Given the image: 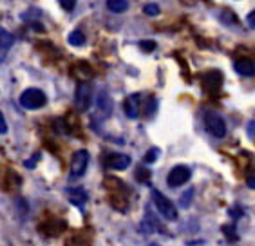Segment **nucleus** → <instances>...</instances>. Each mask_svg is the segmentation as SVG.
Listing matches in <instances>:
<instances>
[{
  "instance_id": "nucleus-11",
  "label": "nucleus",
  "mask_w": 255,
  "mask_h": 246,
  "mask_svg": "<svg viewBox=\"0 0 255 246\" xmlns=\"http://www.w3.org/2000/svg\"><path fill=\"white\" fill-rule=\"evenodd\" d=\"M236 71L241 76H254L255 74V62L250 58H241L236 62Z\"/></svg>"
},
{
  "instance_id": "nucleus-20",
  "label": "nucleus",
  "mask_w": 255,
  "mask_h": 246,
  "mask_svg": "<svg viewBox=\"0 0 255 246\" xmlns=\"http://www.w3.org/2000/svg\"><path fill=\"white\" fill-rule=\"evenodd\" d=\"M58 2H60V5H62L65 11H71L74 5H76V0H58Z\"/></svg>"
},
{
  "instance_id": "nucleus-9",
  "label": "nucleus",
  "mask_w": 255,
  "mask_h": 246,
  "mask_svg": "<svg viewBox=\"0 0 255 246\" xmlns=\"http://www.w3.org/2000/svg\"><path fill=\"white\" fill-rule=\"evenodd\" d=\"M96 107H98V113L102 118H107L113 114V100L109 98V94L105 91L98 94V98H96Z\"/></svg>"
},
{
  "instance_id": "nucleus-8",
  "label": "nucleus",
  "mask_w": 255,
  "mask_h": 246,
  "mask_svg": "<svg viewBox=\"0 0 255 246\" xmlns=\"http://www.w3.org/2000/svg\"><path fill=\"white\" fill-rule=\"evenodd\" d=\"M128 165H130V156H127V154H111L105 159V167L114 168V170H123Z\"/></svg>"
},
{
  "instance_id": "nucleus-19",
  "label": "nucleus",
  "mask_w": 255,
  "mask_h": 246,
  "mask_svg": "<svg viewBox=\"0 0 255 246\" xmlns=\"http://www.w3.org/2000/svg\"><path fill=\"white\" fill-rule=\"evenodd\" d=\"M145 13H147L148 16H154L159 13V5L157 4H147L145 5Z\"/></svg>"
},
{
  "instance_id": "nucleus-5",
  "label": "nucleus",
  "mask_w": 255,
  "mask_h": 246,
  "mask_svg": "<svg viewBox=\"0 0 255 246\" xmlns=\"http://www.w3.org/2000/svg\"><path fill=\"white\" fill-rule=\"evenodd\" d=\"M190 176H192L190 168L185 167V165H177V167H174L170 172H168L167 183L172 188H177V187H181V185H185V183L190 179Z\"/></svg>"
},
{
  "instance_id": "nucleus-12",
  "label": "nucleus",
  "mask_w": 255,
  "mask_h": 246,
  "mask_svg": "<svg viewBox=\"0 0 255 246\" xmlns=\"http://www.w3.org/2000/svg\"><path fill=\"white\" fill-rule=\"evenodd\" d=\"M67 196H69V201L73 203V205H76V207H80V208L87 203V192H85L84 188H69Z\"/></svg>"
},
{
  "instance_id": "nucleus-17",
  "label": "nucleus",
  "mask_w": 255,
  "mask_h": 246,
  "mask_svg": "<svg viewBox=\"0 0 255 246\" xmlns=\"http://www.w3.org/2000/svg\"><path fill=\"white\" fill-rule=\"evenodd\" d=\"M156 98H148L147 100V105H145V114H147L148 118L152 116L154 113H156Z\"/></svg>"
},
{
  "instance_id": "nucleus-14",
  "label": "nucleus",
  "mask_w": 255,
  "mask_h": 246,
  "mask_svg": "<svg viewBox=\"0 0 255 246\" xmlns=\"http://www.w3.org/2000/svg\"><path fill=\"white\" fill-rule=\"evenodd\" d=\"M107 7L113 13H123V11H127L128 2L127 0H107Z\"/></svg>"
},
{
  "instance_id": "nucleus-15",
  "label": "nucleus",
  "mask_w": 255,
  "mask_h": 246,
  "mask_svg": "<svg viewBox=\"0 0 255 246\" xmlns=\"http://www.w3.org/2000/svg\"><path fill=\"white\" fill-rule=\"evenodd\" d=\"M69 44L74 45V47H82V45L85 44V35L78 29L73 31V33L69 35Z\"/></svg>"
},
{
  "instance_id": "nucleus-24",
  "label": "nucleus",
  "mask_w": 255,
  "mask_h": 246,
  "mask_svg": "<svg viewBox=\"0 0 255 246\" xmlns=\"http://www.w3.org/2000/svg\"><path fill=\"white\" fill-rule=\"evenodd\" d=\"M192 194H194V190H188V192L185 194V201H181L183 205H185V207H187L188 203H190V197H192Z\"/></svg>"
},
{
  "instance_id": "nucleus-18",
  "label": "nucleus",
  "mask_w": 255,
  "mask_h": 246,
  "mask_svg": "<svg viewBox=\"0 0 255 246\" xmlns=\"http://www.w3.org/2000/svg\"><path fill=\"white\" fill-rule=\"evenodd\" d=\"M136 177L139 179V181L148 183V177H150V172H148L147 168H139V170L136 172Z\"/></svg>"
},
{
  "instance_id": "nucleus-21",
  "label": "nucleus",
  "mask_w": 255,
  "mask_h": 246,
  "mask_svg": "<svg viewBox=\"0 0 255 246\" xmlns=\"http://www.w3.org/2000/svg\"><path fill=\"white\" fill-rule=\"evenodd\" d=\"M154 47H156V42H154V40H143V42H141V49L152 51Z\"/></svg>"
},
{
  "instance_id": "nucleus-2",
  "label": "nucleus",
  "mask_w": 255,
  "mask_h": 246,
  "mask_svg": "<svg viewBox=\"0 0 255 246\" xmlns=\"http://www.w3.org/2000/svg\"><path fill=\"white\" fill-rule=\"evenodd\" d=\"M152 201H154V205H156L157 212H159L165 219L174 221L177 217V210H176V207H174V203H172L168 197L163 196L159 190H152Z\"/></svg>"
},
{
  "instance_id": "nucleus-1",
  "label": "nucleus",
  "mask_w": 255,
  "mask_h": 246,
  "mask_svg": "<svg viewBox=\"0 0 255 246\" xmlns=\"http://www.w3.org/2000/svg\"><path fill=\"white\" fill-rule=\"evenodd\" d=\"M45 104H47V96L40 89H25L24 93L20 94V105L24 109L34 111V109L44 107Z\"/></svg>"
},
{
  "instance_id": "nucleus-22",
  "label": "nucleus",
  "mask_w": 255,
  "mask_h": 246,
  "mask_svg": "<svg viewBox=\"0 0 255 246\" xmlns=\"http://www.w3.org/2000/svg\"><path fill=\"white\" fill-rule=\"evenodd\" d=\"M223 232H225L226 236H230V241H236V239H237L236 232H234V227H225V228H223Z\"/></svg>"
},
{
  "instance_id": "nucleus-16",
  "label": "nucleus",
  "mask_w": 255,
  "mask_h": 246,
  "mask_svg": "<svg viewBox=\"0 0 255 246\" xmlns=\"http://www.w3.org/2000/svg\"><path fill=\"white\" fill-rule=\"evenodd\" d=\"M157 156H159V148H148V152L145 154L143 161H145V163H154L157 159Z\"/></svg>"
},
{
  "instance_id": "nucleus-10",
  "label": "nucleus",
  "mask_w": 255,
  "mask_h": 246,
  "mask_svg": "<svg viewBox=\"0 0 255 246\" xmlns=\"http://www.w3.org/2000/svg\"><path fill=\"white\" fill-rule=\"evenodd\" d=\"M13 42H15V36L0 27V62L5 58V54H7V51L11 49Z\"/></svg>"
},
{
  "instance_id": "nucleus-6",
  "label": "nucleus",
  "mask_w": 255,
  "mask_h": 246,
  "mask_svg": "<svg viewBox=\"0 0 255 246\" xmlns=\"http://www.w3.org/2000/svg\"><path fill=\"white\" fill-rule=\"evenodd\" d=\"M89 165V152L87 150H78L74 152L73 161H71V176L73 177H82L87 170Z\"/></svg>"
},
{
  "instance_id": "nucleus-27",
  "label": "nucleus",
  "mask_w": 255,
  "mask_h": 246,
  "mask_svg": "<svg viewBox=\"0 0 255 246\" xmlns=\"http://www.w3.org/2000/svg\"><path fill=\"white\" fill-rule=\"evenodd\" d=\"M248 132H250V136H254L255 134V122H250V128H248Z\"/></svg>"
},
{
  "instance_id": "nucleus-28",
  "label": "nucleus",
  "mask_w": 255,
  "mask_h": 246,
  "mask_svg": "<svg viewBox=\"0 0 255 246\" xmlns=\"http://www.w3.org/2000/svg\"><path fill=\"white\" fill-rule=\"evenodd\" d=\"M248 187L255 188V177H250V179H248Z\"/></svg>"
},
{
  "instance_id": "nucleus-13",
  "label": "nucleus",
  "mask_w": 255,
  "mask_h": 246,
  "mask_svg": "<svg viewBox=\"0 0 255 246\" xmlns=\"http://www.w3.org/2000/svg\"><path fill=\"white\" fill-rule=\"evenodd\" d=\"M223 84V76L221 73H217V71H212V73L205 74V85L208 89H217L221 87Z\"/></svg>"
},
{
  "instance_id": "nucleus-7",
  "label": "nucleus",
  "mask_w": 255,
  "mask_h": 246,
  "mask_svg": "<svg viewBox=\"0 0 255 246\" xmlns=\"http://www.w3.org/2000/svg\"><path fill=\"white\" fill-rule=\"evenodd\" d=\"M139 109H141V96L139 94H130L123 102V111L128 118H137L139 116Z\"/></svg>"
},
{
  "instance_id": "nucleus-25",
  "label": "nucleus",
  "mask_w": 255,
  "mask_h": 246,
  "mask_svg": "<svg viewBox=\"0 0 255 246\" xmlns=\"http://www.w3.org/2000/svg\"><path fill=\"white\" fill-rule=\"evenodd\" d=\"M248 22H250V25H252V27H255V9L252 11L250 15H248Z\"/></svg>"
},
{
  "instance_id": "nucleus-4",
  "label": "nucleus",
  "mask_w": 255,
  "mask_h": 246,
  "mask_svg": "<svg viewBox=\"0 0 255 246\" xmlns=\"http://www.w3.org/2000/svg\"><path fill=\"white\" fill-rule=\"evenodd\" d=\"M74 104H76V109L82 113L89 111V107L93 105V85L87 84V82L78 84L76 94H74Z\"/></svg>"
},
{
  "instance_id": "nucleus-23",
  "label": "nucleus",
  "mask_w": 255,
  "mask_h": 246,
  "mask_svg": "<svg viewBox=\"0 0 255 246\" xmlns=\"http://www.w3.org/2000/svg\"><path fill=\"white\" fill-rule=\"evenodd\" d=\"M5 132H7V125H5L4 116H2V113H0V134H5Z\"/></svg>"
},
{
  "instance_id": "nucleus-3",
  "label": "nucleus",
  "mask_w": 255,
  "mask_h": 246,
  "mask_svg": "<svg viewBox=\"0 0 255 246\" xmlns=\"http://www.w3.org/2000/svg\"><path fill=\"white\" fill-rule=\"evenodd\" d=\"M205 127L212 136H216V138H225L226 123H225V120H223L221 114L214 113V111H208V113L205 114Z\"/></svg>"
},
{
  "instance_id": "nucleus-26",
  "label": "nucleus",
  "mask_w": 255,
  "mask_h": 246,
  "mask_svg": "<svg viewBox=\"0 0 255 246\" xmlns=\"http://www.w3.org/2000/svg\"><path fill=\"white\" fill-rule=\"evenodd\" d=\"M230 214H232V217H239V216H243V210H239V208H232Z\"/></svg>"
}]
</instances>
